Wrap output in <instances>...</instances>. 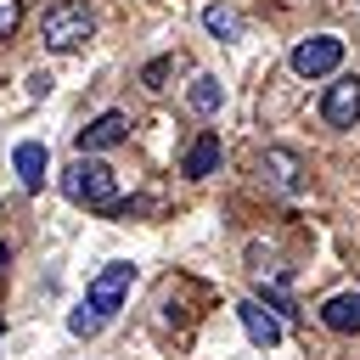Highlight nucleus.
<instances>
[{
    "mask_svg": "<svg viewBox=\"0 0 360 360\" xmlns=\"http://www.w3.org/2000/svg\"><path fill=\"white\" fill-rule=\"evenodd\" d=\"M62 197L90 208V214H118L124 197H118V174L96 158V152H79L68 169H62Z\"/></svg>",
    "mask_w": 360,
    "mask_h": 360,
    "instance_id": "2",
    "label": "nucleus"
},
{
    "mask_svg": "<svg viewBox=\"0 0 360 360\" xmlns=\"http://www.w3.org/2000/svg\"><path fill=\"white\" fill-rule=\"evenodd\" d=\"M6 259H11V248H6V242H0V270H6Z\"/></svg>",
    "mask_w": 360,
    "mask_h": 360,
    "instance_id": "17",
    "label": "nucleus"
},
{
    "mask_svg": "<svg viewBox=\"0 0 360 360\" xmlns=\"http://www.w3.org/2000/svg\"><path fill=\"white\" fill-rule=\"evenodd\" d=\"M259 174H264V186H276L281 197H298V186H304V163H298V152H287V146H264V152H259Z\"/></svg>",
    "mask_w": 360,
    "mask_h": 360,
    "instance_id": "6",
    "label": "nucleus"
},
{
    "mask_svg": "<svg viewBox=\"0 0 360 360\" xmlns=\"http://www.w3.org/2000/svg\"><path fill=\"white\" fill-rule=\"evenodd\" d=\"M219 101H225L219 79H214V73H197V79H191V90H186V107H191V112H202V118H214V112H219Z\"/></svg>",
    "mask_w": 360,
    "mask_h": 360,
    "instance_id": "12",
    "label": "nucleus"
},
{
    "mask_svg": "<svg viewBox=\"0 0 360 360\" xmlns=\"http://www.w3.org/2000/svg\"><path fill=\"white\" fill-rule=\"evenodd\" d=\"M202 28H208L214 39H242V17H236L231 6H202Z\"/></svg>",
    "mask_w": 360,
    "mask_h": 360,
    "instance_id": "13",
    "label": "nucleus"
},
{
    "mask_svg": "<svg viewBox=\"0 0 360 360\" xmlns=\"http://www.w3.org/2000/svg\"><path fill=\"white\" fill-rule=\"evenodd\" d=\"M90 34H96V17H90L84 0H56V6L39 17V39H45V51H56V56L79 51Z\"/></svg>",
    "mask_w": 360,
    "mask_h": 360,
    "instance_id": "3",
    "label": "nucleus"
},
{
    "mask_svg": "<svg viewBox=\"0 0 360 360\" xmlns=\"http://www.w3.org/2000/svg\"><path fill=\"white\" fill-rule=\"evenodd\" d=\"M321 326L326 332H360V298L354 292H332L321 304Z\"/></svg>",
    "mask_w": 360,
    "mask_h": 360,
    "instance_id": "11",
    "label": "nucleus"
},
{
    "mask_svg": "<svg viewBox=\"0 0 360 360\" xmlns=\"http://www.w3.org/2000/svg\"><path fill=\"white\" fill-rule=\"evenodd\" d=\"M22 22V0H0V39H11Z\"/></svg>",
    "mask_w": 360,
    "mask_h": 360,
    "instance_id": "15",
    "label": "nucleus"
},
{
    "mask_svg": "<svg viewBox=\"0 0 360 360\" xmlns=\"http://www.w3.org/2000/svg\"><path fill=\"white\" fill-rule=\"evenodd\" d=\"M11 169H17V180H22L28 191H39V186H45V169H51V158H45V146H39V141H17V152H11Z\"/></svg>",
    "mask_w": 360,
    "mask_h": 360,
    "instance_id": "10",
    "label": "nucleus"
},
{
    "mask_svg": "<svg viewBox=\"0 0 360 360\" xmlns=\"http://www.w3.org/2000/svg\"><path fill=\"white\" fill-rule=\"evenodd\" d=\"M321 118H326L332 129H354V124H360V73H338V79L326 84Z\"/></svg>",
    "mask_w": 360,
    "mask_h": 360,
    "instance_id": "5",
    "label": "nucleus"
},
{
    "mask_svg": "<svg viewBox=\"0 0 360 360\" xmlns=\"http://www.w3.org/2000/svg\"><path fill=\"white\" fill-rule=\"evenodd\" d=\"M214 169H219V135H214V129H202V135L186 146V158H180V174H186V180H208Z\"/></svg>",
    "mask_w": 360,
    "mask_h": 360,
    "instance_id": "9",
    "label": "nucleus"
},
{
    "mask_svg": "<svg viewBox=\"0 0 360 360\" xmlns=\"http://www.w3.org/2000/svg\"><path fill=\"white\" fill-rule=\"evenodd\" d=\"M129 287H135V264H124V259L101 264V270L90 276V287H84V304L68 315V332H73V338H96V332L124 309Z\"/></svg>",
    "mask_w": 360,
    "mask_h": 360,
    "instance_id": "1",
    "label": "nucleus"
},
{
    "mask_svg": "<svg viewBox=\"0 0 360 360\" xmlns=\"http://www.w3.org/2000/svg\"><path fill=\"white\" fill-rule=\"evenodd\" d=\"M51 90V73H28V96H45Z\"/></svg>",
    "mask_w": 360,
    "mask_h": 360,
    "instance_id": "16",
    "label": "nucleus"
},
{
    "mask_svg": "<svg viewBox=\"0 0 360 360\" xmlns=\"http://www.w3.org/2000/svg\"><path fill=\"white\" fill-rule=\"evenodd\" d=\"M124 135H129V112L112 107V112H96V118L73 135V146H79V152H107V146H118Z\"/></svg>",
    "mask_w": 360,
    "mask_h": 360,
    "instance_id": "7",
    "label": "nucleus"
},
{
    "mask_svg": "<svg viewBox=\"0 0 360 360\" xmlns=\"http://www.w3.org/2000/svg\"><path fill=\"white\" fill-rule=\"evenodd\" d=\"M292 73L298 79H326V73H338L343 68V39L338 34H309V39H298L292 45Z\"/></svg>",
    "mask_w": 360,
    "mask_h": 360,
    "instance_id": "4",
    "label": "nucleus"
},
{
    "mask_svg": "<svg viewBox=\"0 0 360 360\" xmlns=\"http://www.w3.org/2000/svg\"><path fill=\"white\" fill-rule=\"evenodd\" d=\"M236 321H242V332H248L259 349H276V343H281V315H270V304L242 298V304H236Z\"/></svg>",
    "mask_w": 360,
    "mask_h": 360,
    "instance_id": "8",
    "label": "nucleus"
},
{
    "mask_svg": "<svg viewBox=\"0 0 360 360\" xmlns=\"http://www.w3.org/2000/svg\"><path fill=\"white\" fill-rule=\"evenodd\" d=\"M0 338H6V321H0Z\"/></svg>",
    "mask_w": 360,
    "mask_h": 360,
    "instance_id": "18",
    "label": "nucleus"
},
{
    "mask_svg": "<svg viewBox=\"0 0 360 360\" xmlns=\"http://www.w3.org/2000/svg\"><path fill=\"white\" fill-rule=\"evenodd\" d=\"M169 73H174V56H158V62H146V68H141V84H146V90H163V79H169Z\"/></svg>",
    "mask_w": 360,
    "mask_h": 360,
    "instance_id": "14",
    "label": "nucleus"
}]
</instances>
